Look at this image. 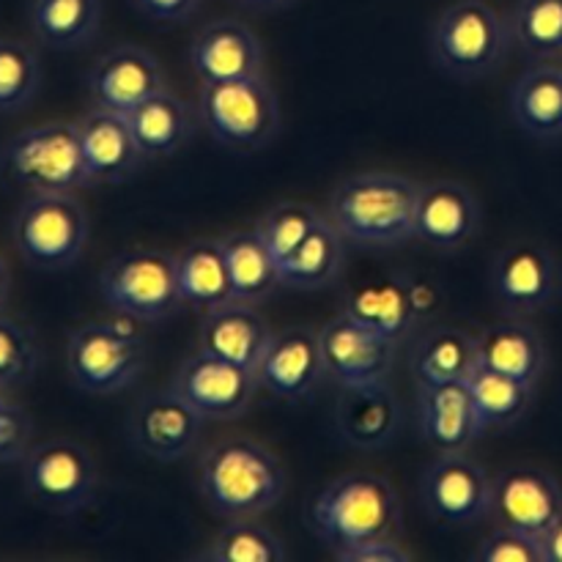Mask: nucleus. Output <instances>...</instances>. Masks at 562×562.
<instances>
[{"mask_svg":"<svg viewBox=\"0 0 562 562\" xmlns=\"http://www.w3.org/2000/svg\"><path fill=\"white\" fill-rule=\"evenodd\" d=\"M305 519L313 536L335 554L376 538H401L404 505L387 477L349 472L313 497Z\"/></svg>","mask_w":562,"mask_h":562,"instance_id":"obj_1","label":"nucleus"},{"mask_svg":"<svg viewBox=\"0 0 562 562\" xmlns=\"http://www.w3.org/2000/svg\"><path fill=\"white\" fill-rule=\"evenodd\" d=\"M198 488L223 519H250L272 510L285 494L283 464L252 439H223L198 461Z\"/></svg>","mask_w":562,"mask_h":562,"instance_id":"obj_2","label":"nucleus"},{"mask_svg":"<svg viewBox=\"0 0 562 562\" xmlns=\"http://www.w3.org/2000/svg\"><path fill=\"white\" fill-rule=\"evenodd\" d=\"M420 184L398 173H357L335 187L327 217L349 245L395 247L415 239Z\"/></svg>","mask_w":562,"mask_h":562,"instance_id":"obj_3","label":"nucleus"},{"mask_svg":"<svg viewBox=\"0 0 562 562\" xmlns=\"http://www.w3.org/2000/svg\"><path fill=\"white\" fill-rule=\"evenodd\" d=\"M198 124L225 151L256 154L280 132V102L263 75L228 82H201Z\"/></svg>","mask_w":562,"mask_h":562,"instance_id":"obj_4","label":"nucleus"},{"mask_svg":"<svg viewBox=\"0 0 562 562\" xmlns=\"http://www.w3.org/2000/svg\"><path fill=\"white\" fill-rule=\"evenodd\" d=\"M0 176L27 195L77 192L91 184L77 124L49 121L16 132L0 146Z\"/></svg>","mask_w":562,"mask_h":562,"instance_id":"obj_5","label":"nucleus"},{"mask_svg":"<svg viewBox=\"0 0 562 562\" xmlns=\"http://www.w3.org/2000/svg\"><path fill=\"white\" fill-rule=\"evenodd\" d=\"M510 25L486 0H459L434 20L428 49L445 75L461 82L497 71L508 55Z\"/></svg>","mask_w":562,"mask_h":562,"instance_id":"obj_6","label":"nucleus"},{"mask_svg":"<svg viewBox=\"0 0 562 562\" xmlns=\"http://www.w3.org/2000/svg\"><path fill=\"white\" fill-rule=\"evenodd\" d=\"M14 247L27 267L64 272L80 261L88 245V212L75 192L27 195L11 220Z\"/></svg>","mask_w":562,"mask_h":562,"instance_id":"obj_7","label":"nucleus"},{"mask_svg":"<svg viewBox=\"0 0 562 562\" xmlns=\"http://www.w3.org/2000/svg\"><path fill=\"white\" fill-rule=\"evenodd\" d=\"M104 305L135 322H162L184 302L176 278V252L135 247L110 258L99 274Z\"/></svg>","mask_w":562,"mask_h":562,"instance_id":"obj_8","label":"nucleus"},{"mask_svg":"<svg viewBox=\"0 0 562 562\" xmlns=\"http://www.w3.org/2000/svg\"><path fill=\"white\" fill-rule=\"evenodd\" d=\"M146 340L113 322H88L69 335L66 371L88 395H115L137 382L146 368Z\"/></svg>","mask_w":562,"mask_h":562,"instance_id":"obj_9","label":"nucleus"},{"mask_svg":"<svg viewBox=\"0 0 562 562\" xmlns=\"http://www.w3.org/2000/svg\"><path fill=\"white\" fill-rule=\"evenodd\" d=\"M25 494L44 510L77 514L93 503L99 472L93 456L75 439L31 445L20 461Z\"/></svg>","mask_w":562,"mask_h":562,"instance_id":"obj_10","label":"nucleus"},{"mask_svg":"<svg viewBox=\"0 0 562 562\" xmlns=\"http://www.w3.org/2000/svg\"><path fill=\"white\" fill-rule=\"evenodd\" d=\"M494 305L510 318H530L558 302L562 272L558 258L538 241H514L488 267Z\"/></svg>","mask_w":562,"mask_h":562,"instance_id":"obj_11","label":"nucleus"},{"mask_svg":"<svg viewBox=\"0 0 562 562\" xmlns=\"http://www.w3.org/2000/svg\"><path fill=\"white\" fill-rule=\"evenodd\" d=\"M420 503L442 527H475L492 510V475L467 456L437 453L420 475Z\"/></svg>","mask_w":562,"mask_h":562,"instance_id":"obj_12","label":"nucleus"},{"mask_svg":"<svg viewBox=\"0 0 562 562\" xmlns=\"http://www.w3.org/2000/svg\"><path fill=\"white\" fill-rule=\"evenodd\" d=\"M170 387L203 417V420H236L250 409L261 390L256 371L198 349L176 371Z\"/></svg>","mask_w":562,"mask_h":562,"instance_id":"obj_13","label":"nucleus"},{"mask_svg":"<svg viewBox=\"0 0 562 562\" xmlns=\"http://www.w3.org/2000/svg\"><path fill=\"white\" fill-rule=\"evenodd\" d=\"M327 379L338 387L390 382L398 344L340 311L318 329Z\"/></svg>","mask_w":562,"mask_h":562,"instance_id":"obj_14","label":"nucleus"},{"mask_svg":"<svg viewBox=\"0 0 562 562\" xmlns=\"http://www.w3.org/2000/svg\"><path fill=\"white\" fill-rule=\"evenodd\" d=\"M203 417L173 387L154 390L135 401L126 417L132 448L157 461H179L195 450Z\"/></svg>","mask_w":562,"mask_h":562,"instance_id":"obj_15","label":"nucleus"},{"mask_svg":"<svg viewBox=\"0 0 562 562\" xmlns=\"http://www.w3.org/2000/svg\"><path fill=\"white\" fill-rule=\"evenodd\" d=\"M562 516V486L541 467L516 464L492 477V510L497 527L541 536Z\"/></svg>","mask_w":562,"mask_h":562,"instance_id":"obj_16","label":"nucleus"},{"mask_svg":"<svg viewBox=\"0 0 562 562\" xmlns=\"http://www.w3.org/2000/svg\"><path fill=\"white\" fill-rule=\"evenodd\" d=\"M434 305L437 296L426 285L401 274L360 283L344 296V313L387 335L395 344H404Z\"/></svg>","mask_w":562,"mask_h":562,"instance_id":"obj_17","label":"nucleus"},{"mask_svg":"<svg viewBox=\"0 0 562 562\" xmlns=\"http://www.w3.org/2000/svg\"><path fill=\"white\" fill-rule=\"evenodd\" d=\"M86 86L93 108L126 115L148 97L165 91L168 82L157 55L137 44H119L91 66Z\"/></svg>","mask_w":562,"mask_h":562,"instance_id":"obj_18","label":"nucleus"},{"mask_svg":"<svg viewBox=\"0 0 562 562\" xmlns=\"http://www.w3.org/2000/svg\"><path fill=\"white\" fill-rule=\"evenodd\" d=\"M256 376L261 390L280 401H307L327 379L322 344L316 329L291 327L274 333L256 366Z\"/></svg>","mask_w":562,"mask_h":562,"instance_id":"obj_19","label":"nucleus"},{"mask_svg":"<svg viewBox=\"0 0 562 562\" xmlns=\"http://www.w3.org/2000/svg\"><path fill=\"white\" fill-rule=\"evenodd\" d=\"M481 203L464 184L450 179L420 184L415 209V239L434 250H459L481 228Z\"/></svg>","mask_w":562,"mask_h":562,"instance_id":"obj_20","label":"nucleus"},{"mask_svg":"<svg viewBox=\"0 0 562 562\" xmlns=\"http://www.w3.org/2000/svg\"><path fill=\"white\" fill-rule=\"evenodd\" d=\"M190 66L201 82H228L263 75V47L245 22L225 16L206 22L190 42Z\"/></svg>","mask_w":562,"mask_h":562,"instance_id":"obj_21","label":"nucleus"},{"mask_svg":"<svg viewBox=\"0 0 562 562\" xmlns=\"http://www.w3.org/2000/svg\"><path fill=\"white\" fill-rule=\"evenodd\" d=\"M404 423L398 393L390 382L340 387L335 401V428L346 445L357 450H379L395 439Z\"/></svg>","mask_w":562,"mask_h":562,"instance_id":"obj_22","label":"nucleus"},{"mask_svg":"<svg viewBox=\"0 0 562 562\" xmlns=\"http://www.w3.org/2000/svg\"><path fill=\"white\" fill-rule=\"evenodd\" d=\"M417 420L426 445L437 453L467 450L486 428L477 417L467 382L417 384Z\"/></svg>","mask_w":562,"mask_h":562,"instance_id":"obj_23","label":"nucleus"},{"mask_svg":"<svg viewBox=\"0 0 562 562\" xmlns=\"http://www.w3.org/2000/svg\"><path fill=\"white\" fill-rule=\"evenodd\" d=\"M75 124L91 184H121V181L132 179L146 162L121 113L93 108Z\"/></svg>","mask_w":562,"mask_h":562,"instance_id":"obj_24","label":"nucleus"},{"mask_svg":"<svg viewBox=\"0 0 562 562\" xmlns=\"http://www.w3.org/2000/svg\"><path fill=\"white\" fill-rule=\"evenodd\" d=\"M272 335L267 318L256 311V305L234 300L217 311L203 313L198 344L203 351L256 371Z\"/></svg>","mask_w":562,"mask_h":562,"instance_id":"obj_25","label":"nucleus"},{"mask_svg":"<svg viewBox=\"0 0 562 562\" xmlns=\"http://www.w3.org/2000/svg\"><path fill=\"white\" fill-rule=\"evenodd\" d=\"M477 340V362L492 371L508 373L521 382L538 384L547 371V344L541 333L527 318H510L492 324L475 335Z\"/></svg>","mask_w":562,"mask_h":562,"instance_id":"obj_26","label":"nucleus"},{"mask_svg":"<svg viewBox=\"0 0 562 562\" xmlns=\"http://www.w3.org/2000/svg\"><path fill=\"white\" fill-rule=\"evenodd\" d=\"M146 159H165L179 154L195 132L198 110L173 91H159L124 115Z\"/></svg>","mask_w":562,"mask_h":562,"instance_id":"obj_27","label":"nucleus"},{"mask_svg":"<svg viewBox=\"0 0 562 562\" xmlns=\"http://www.w3.org/2000/svg\"><path fill=\"white\" fill-rule=\"evenodd\" d=\"M510 115L536 140L562 137V66L536 64L510 86Z\"/></svg>","mask_w":562,"mask_h":562,"instance_id":"obj_28","label":"nucleus"},{"mask_svg":"<svg viewBox=\"0 0 562 562\" xmlns=\"http://www.w3.org/2000/svg\"><path fill=\"white\" fill-rule=\"evenodd\" d=\"M176 278L181 302L198 313L217 311L236 300L220 239H195L176 252Z\"/></svg>","mask_w":562,"mask_h":562,"instance_id":"obj_29","label":"nucleus"},{"mask_svg":"<svg viewBox=\"0 0 562 562\" xmlns=\"http://www.w3.org/2000/svg\"><path fill=\"white\" fill-rule=\"evenodd\" d=\"M346 245L349 241L324 214L316 228L305 236V241L278 263L280 285L296 291H316L333 285L346 267Z\"/></svg>","mask_w":562,"mask_h":562,"instance_id":"obj_30","label":"nucleus"},{"mask_svg":"<svg viewBox=\"0 0 562 562\" xmlns=\"http://www.w3.org/2000/svg\"><path fill=\"white\" fill-rule=\"evenodd\" d=\"M477 366V340L467 329L434 327L412 346L409 368L417 384L464 382Z\"/></svg>","mask_w":562,"mask_h":562,"instance_id":"obj_31","label":"nucleus"},{"mask_svg":"<svg viewBox=\"0 0 562 562\" xmlns=\"http://www.w3.org/2000/svg\"><path fill=\"white\" fill-rule=\"evenodd\" d=\"M225 256V267H228L231 289L239 302L247 305H261L263 300L280 289V272L278 261L261 236L252 231H234V234L220 239Z\"/></svg>","mask_w":562,"mask_h":562,"instance_id":"obj_32","label":"nucleus"},{"mask_svg":"<svg viewBox=\"0 0 562 562\" xmlns=\"http://www.w3.org/2000/svg\"><path fill=\"white\" fill-rule=\"evenodd\" d=\"M31 31L49 49L86 47L102 22V0H31Z\"/></svg>","mask_w":562,"mask_h":562,"instance_id":"obj_33","label":"nucleus"},{"mask_svg":"<svg viewBox=\"0 0 562 562\" xmlns=\"http://www.w3.org/2000/svg\"><path fill=\"white\" fill-rule=\"evenodd\" d=\"M464 382L470 387L477 417H481L486 431L488 428L516 426L530 412L532 398H536V384L521 382V379L508 376V373L492 371L481 362L472 368Z\"/></svg>","mask_w":562,"mask_h":562,"instance_id":"obj_34","label":"nucleus"},{"mask_svg":"<svg viewBox=\"0 0 562 562\" xmlns=\"http://www.w3.org/2000/svg\"><path fill=\"white\" fill-rule=\"evenodd\" d=\"M508 25L527 58L538 64L562 60V0H516Z\"/></svg>","mask_w":562,"mask_h":562,"instance_id":"obj_35","label":"nucleus"},{"mask_svg":"<svg viewBox=\"0 0 562 562\" xmlns=\"http://www.w3.org/2000/svg\"><path fill=\"white\" fill-rule=\"evenodd\" d=\"M285 543L258 521L250 519H231L217 536L209 541L203 552L195 554L201 562H280L285 560Z\"/></svg>","mask_w":562,"mask_h":562,"instance_id":"obj_36","label":"nucleus"},{"mask_svg":"<svg viewBox=\"0 0 562 562\" xmlns=\"http://www.w3.org/2000/svg\"><path fill=\"white\" fill-rule=\"evenodd\" d=\"M42 86V64L36 49L20 38H0V113L27 108Z\"/></svg>","mask_w":562,"mask_h":562,"instance_id":"obj_37","label":"nucleus"},{"mask_svg":"<svg viewBox=\"0 0 562 562\" xmlns=\"http://www.w3.org/2000/svg\"><path fill=\"white\" fill-rule=\"evenodd\" d=\"M322 217L324 214L318 212L316 206H311V203H274L272 209H267V212L258 217L256 234L261 236L267 250L272 252L274 261L280 263L305 241V236L316 228Z\"/></svg>","mask_w":562,"mask_h":562,"instance_id":"obj_38","label":"nucleus"},{"mask_svg":"<svg viewBox=\"0 0 562 562\" xmlns=\"http://www.w3.org/2000/svg\"><path fill=\"white\" fill-rule=\"evenodd\" d=\"M42 362L38 340L27 324L0 313V390H16L31 382Z\"/></svg>","mask_w":562,"mask_h":562,"instance_id":"obj_39","label":"nucleus"},{"mask_svg":"<svg viewBox=\"0 0 562 562\" xmlns=\"http://www.w3.org/2000/svg\"><path fill=\"white\" fill-rule=\"evenodd\" d=\"M472 558L483 562H543L541 538L514 527H497L477 543Z\"/></svg>","mask_w":562,"mask_h":562,"instance_id":"obj_40","label":"nucleus"},{"mask_svg":"<svg viewBox=\"0 0 562 562\" xmlns=\"http://www.w3.org/2000/svg\"><path fill=\"white\" fill-rule=\"evenodd\" d=\"M33 445L31 415L0 390V467L20 464Z\"/></svg>","mask_w":562,"mask_h":562,"instance_id":"obj_41","label":"nucleus"},{"mask_svg":"<svg viewBox=\"0 0 562 562\" xmlns=\"http://www.w3.org/2000/svg\"><path fill=\"white\" fill-rule=\"evenodd\" d=\"M333 558L338 562H409L412 552L401 543V538H376V541L340 549Z\"/></svg>","mask_w":562,"mask_h":562,"instance_id":"obj_42","label":"nucleus"},{"mask_svg":"<svg viewBox=\"0 0 562 562\" xmlns=\"http://www.w3.org/2000/svg\"><path fill=\"white\" fill-rule=\"evenodd\" d=\"M135 11L157 25H181L192 20L203 0H130Z\"/></svg>","mask_w":562,"mask_h":562,"instance_id":"obj_43","label":"nucleus"},{"mask_svg":"<svg viewBox=\"0 0 562 562\" xmlns=\"http://www.w3.org/2000/svg\"><path fill=\"white\" fill-rule=\"evenodd\" d=\"M538 538H541L543 562H562V516L554 519Z\"/></svg>","mask_w":562,"mask_h":562,"instance_id":"obj_44","label":"nucleus"},{"mask_svg":"<svg viewBox=\"0 0 562 562\" xmlns=\"http://www.w3.org/2000/svg\"><path fill=\"white\" fill-rule=\"evenodd\" d=\"M234 3L250 11H278V9H285V5H291L294 0H234Z\"/></svg>","mask_w":562,"mask_h":562,"instance_id":"obj_45","label":"nucleus"},{"mask_svg":"<svg viewBox=\"0 0 562 562\" xmlns=\"http://www.w3.org/2000/svg\"><path fill=\"white\" fill-rule=\"evenodd\" d=\"M9 291H11L9 263H5V258L0 256V307H3V305H5V300H9Z\"/></svg>","mask_w":562,"mask_h":562,"instance_id":"obj_46","label":"nucleus"}]
</instances>
